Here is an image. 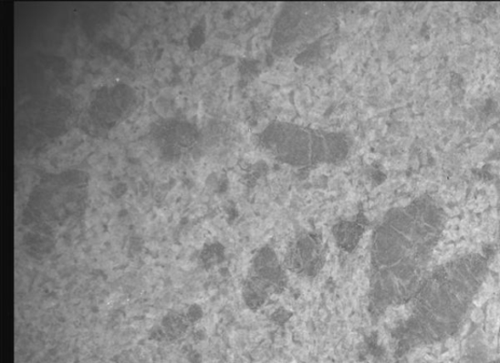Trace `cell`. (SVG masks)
Listing matches in <instances>:
<instances>
[{
    "label": "cell",
    "mask_w": 500,
    "mask_h": 363,
    "mask_svg": "<svg viewBox=\"0 0 500 363\" xmlns=\"http://www.w3.org/2000/svg\"><path fill=\"white\" fill-rule=\"evenodd\" d=\"M189 320L183 315L170 313L166 315L161 323V328L165 337L172 338L182 337L188 328Z\"/></svg>",
    "instance_id": "obj_3"
},
{
    "label": "cell",
    "mask_w": 500,
    "mask_h": 363,
    "mask_svg": "<svg viewBox=\"0 0 500 363\" xmlns=\"http://www.w3.org/2000/svg\"><path fill=\"white\" fill-rule=\"evenodd\" d=\"M489 259L474 253L444 262L429 271L412 296L401 327L407 347L432 346L463 328L489 275Z\"/></svg>",
    "instance_id": "obj_1"
},
{
    "label": "cell",
    "mask_w": 500,
    "mask_h": 363,
    "mask_svg": "<svg viewBox=\"0 0 500 363\" xmlns=\"http://www.w3.org/2000/svg\"><path fill=\"white\" fill-rule=\"evenodd\" d=\"M262 141L273 155L285 161L308 162L316 157L323 161L327 156L333 159L344 155V144L335 137L325 138L305 131L293 125H276L264 133Z\"/></svg>",
    "instance_id": "obj_2"
},
{
    "label": "cell",
    "mask_w": 500,
    "mask_h": 363,
    "mask_svg": "<svg viewBox=\"0 0 500 363\" xmlns=\"http://www.w3.org/2000/svg\"><path fill=\"white\" fill-rule=\"evenodd\" d=\"M203 316V309L197 304H193L189 306L186 317L189 323H197Z\"/></svg>",
    "instance_id": "obj_4"
},
{
    "label": "cell",
    "mask_w": 500,
    "mask_h": 363,
    "mask_svg": "<svg viewBox=\"0 0 500 363\" xmlns=\"http://www.w3.org/2000/svg\"><path fill=\"white\" fill-rule=\"evenodd\" d=\"M127 185L119 184L113 189V193L115 194L116 198H120L125 192H127Z\"/></svg>",
    "instance_id": "obj_5"
}]
</instances>
